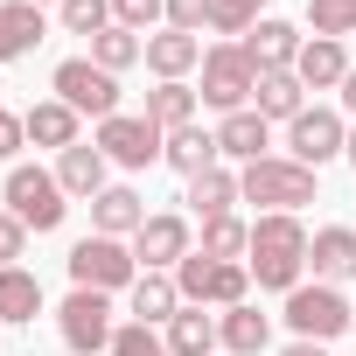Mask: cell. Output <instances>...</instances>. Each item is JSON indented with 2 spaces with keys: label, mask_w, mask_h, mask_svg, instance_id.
Here are the masks:
<instances>
[{
  "label": "cell",
  "mask_w": 356,
  "mask_h": 356,
  "mask_svg": "<svg viewBox=\"0 0 356 356\" xmlns=\"http://www.w3.org/2000/svg\"><path fill=\"white\" fill-rule=\"evenodd\" d=\"M252 91H259V63L245 56V42H217V49H203V105H217V112H245Z\"/></svg>",
  "instance_id": "8992f818"
},
{
  "label": "cell",
  "mask_w": 356,
  "mask_h": 356,
  "mask_svg": "<svg viewBox=\"0 0 356 356\" xmlns=\"http://www.w3.org/2000/svg\"><path fill=\"white\" fill-rule=\"evenodd\" d=\"M105 168H112V161H105V147H98V140L84 147V140H77L70 154H56V182H63V196H84V203H98V196L112 189V182H105Z\"/></svg>",
  "instance_id": "4fadbf2b"
},
{
  "label": "cell",
  "mask_w": 356,
  "mask_h": 356,
  "mask_svg": "<svg viewBox=\"0 0 356 356\" xmlns=\"http://www.w3.org/2000/svg\"><path fill=\"white\" fill-rule=\"evenodd\" d=\"M266 147H273V126H266L252 105H245V112H224V126H217V154H224V161H245V168H252V161H266Z\"/></svg>",
  "instance_id": "9a60e30c"
},
{
  "label": "cell",
  "mask_w": 356,
  "mask_h": 356,
  "mask_svg": "<svg viewBox=\"0 0 356 356\" xmlns=\"http://www.w3.org/2000/svg\"><path fill=\"white\" fill-rule=\"evenodd\" d=\"M349 147V133H342V119L328 112V105H307L293 126H286V161H300V168H321V161H335Z\"/></svg>",
  "instance_id": "8fae6325"
},
{
  "label": "cell",
  "mask_w": 356,
  "mask_h": 356,
  "mask_svg": "<svg viewBox=\"0 0 356 356\" xmlns=\"http://www.w3.org/2000/svg\"><path fill=\"white\" fill-rule=\"evenodd\" d=\"M349 328H356V307H349Z\"/></svg>",
  "instance_id": "7bdbcfd3"
},
{
  "label": "cell",
  "mask_w": 356,
  "mask_h": 356,
  "mask_svg": "<svg viewBox=\"0 0 356 356\" xmlns=\"http://www.w3.org/2000/svg\"><path fill=\"white\" fill-rule=\"evenodd\" d=\"M35 8H42V0H35ZM56 8H63V0H56Z\"/></svg>",
  "instance_id": "ee69618b"
},
{
  "label": "cell",
  "mask_w": 356,
  "mask_h": 356,
  "mask_svg": "<svg viewBox=\"0 0 356 356\" xmlns=\"http://www.w3.org/2000/svg\"><path fill=\"white\" fill-rule=\"evenodd\" d=\"M56 15L70 35H98V29H112V0H63Z\"/></svg>",
  "instance_id": "d6a6232c"
},
{
  "label": "cell",
  "mask_w": 356,
  "mask_h": 356,
  "mask_svg": "<svg viewBox=\"0 0 356 356\" xmlns=\"http://www.w3.org/2000/svg\"><path fill=\"white\" fill-rule=\"evenodd\" d=\"M245 56L259 63V77H266V70H293V63H300V29L280 22V15H266V22L245 35Z\"/></svg>",
  "instance_id": "5bb4252c"
},
{
  "label": "cell",
  "mask_w": 356,
  "mask_h": 356,
  "mask_svg": "<svg viewBox=\"0 0 356 356\" xmlns=\"http://www.w3.org/2000/svg\"><path fill=\"white\" fill-rule=\"evenodd\" d=\"M217 342H224L231 356H259V349L273 342V321H266L252 300H245V307H224V314H217Z\"/></svg>",
  "instance_id": "603a6c76"
},
{
  "label": "cell",
  "mask_w": 356,
  "mask_h": 356,
  "mask_svg": "<svg viewBox=\"0 0 356 356\" xmlns=\"http://www.w3.org/2000/svg\"><path fill=\"white\" fill-rule=\"evenodd\" d=\"M307 22H314V35L342 42V35L356 29V0H307Z\"/></svg>",
  "instance_id": "1f68e13d"
},
{
  "label": "cell",
  "mask_w": 356,
  "mask_h": 356,
  "mask_svg": "<svg viewBox=\"0 0 356 356\" xmlns=\"http://www.w3.org/2000/svg\"><path fill=\"white\" fill-rule=\"evenodd\" d=\"M245 266H252V280H259V286L293 293V286H300V273H307V231H300V217L266 210V217L252 224V252H245Z\"/></svg>",
  "instance_id": "6da1fadb"
},
{
  "label": "cell",
  "mask_w": 356,
  "mask_h": 356,
  "mask_svg": "<svg viewBox=\"0 0 356 356\" xmlns=\"http://www.w3.org/2000/svg\"><path fill=\"white\" fill-rule=\"evenodd\" d=\"M189 252H196V245H189V224H182V217H168V210H161V217H147V224L133 231V259H140L147 273L182 266Z\"/></svg>",
  "instance_id": "7c38bea8"
},
{
  "label": "cell",
  "mask_w": 356,
  "mask_h": 356,
  "mask_svg": "<svg viewBox=\"0 0 356 356\" xmlns=\"http://www.w3.org/2000/svg\"><path fill=\"white\" fill-rule=\"evenodd\" d=\"M307 266H314V280H321V286L349 280V273H356V231H349V224L314 231V238H307Z\"/></svg>",
  "instance_id": "2e32d148"
},
{
  "label": "cell",
  "mask_w": 356,
  "mask_h": 356,
  "mask_svg": "<svg viewBox=\"0 0 356 356\" xmlns=\"http://www.w3.org/2000/svg\"><path fill=\"white\" fill-rule=\"evenodd\" d=\"M56 98L70 105V112H91V119H112L119 112V77L112 70H98L91 56H70V63H56Z\"/></svg>",
  "instance_id": "ba28073f"
},
{
  "label": "cell",
  "mask_w": 356,
  "mask_h": 356,
  "mask_svg": "<svg viewBox=\"0 0 356 356\" xmlns=\"http://www.w3.org/2000/svg\"><path fill=\"white\" fill-rule=\"evenodd\" d=\"M22 252H29V224H22L15 210H0V273H8Z\"/></svg>",
  "instance_id": "74e56055"
},
{
  "label": "cell",
  "mask_w": 356,
  "mask_h": 356,
  "mask_svg": "<svg viewBox=\"0 0 356 356\" xmlns=\"http://www.w3.org/2000/svg\"><path fill=\"white\" fill-rule=\"evenodd\" d=\"M98 147H105V161H119V168H147V161H161L168 133H161L147 112H112V119H98Z\"/></svg>",
  "instance_id": "9c48e42d"
},
{
  "label": "cell",
  "mask_w": 356,
  "mask_h": 356,
  "mask_svg": "<svg viewBox=\"0 0 356 356\" xmlns=\"http://www.w3.org/2000/svg\"><path fill=\"white\" fill-rule=\"evenodd\" d=\"M280 356H328V349H321V342H286Z\"/></svg>",
  "instance_id": "ab89813d"
},
{
  "label": "cell",
  "mask_w": 356,
  "mask_h": 356,
  "mask_svg": "<svg viewBox=\"0 0 356 356\" xmlns=\"http://www.w3.org/2000/svg\"><path fill=\"white\" fill-rule=\"evenodd\" d=\"M259 8H266V0H217L210 29H217V35H252V29H259Z\"/></svg>",
  "instance_id": "836d02e7"
},
{
  "label": "cell",
  "mask_w": 356,
  "mask_h": 356,
  "mask_svg": "<svg viewBox=\"0 0 356 356\" xmlns=\"http://www.w3.org/2000/svg\"><path fill=\"white\" fill-rule=\"evenodd\" d=\"M22 126H29V140H35V147H56V154H70V147H77V112H70L63 98L29 105V112H22Z\"/></svg>",
  "instance_id": "7402d4cb"
},
{
  "label": "cell",
  "mask_w": 356,
  "mask_h": 356,
  "mask_svg": "<svg viewBox=\"0 0 356 356\" xmlns=\"http://www.w3.org/2000/svg\"><path fill=\"white\" fill-rule=\"evenodd\" d=\"M161 15H168V0H112V22H119V29H133V35H140V29H154Z\"/></svg>",
  "instance_id": "d590c367"
},
{
  "label": "cell",
  "mask_w": 356,
  "mask_h": 356,
  "mask_svg": "<svg viewBox=\"0 0 356 356\" xmlns=\"http://www.w3.org/2000/svg\"><path fill=\"white\" fill-rule=\"evenodd\" d=\"M196 252H203V259H238V266H245V252H252V224H238V217H210Z\"/></svg>",
  "instance_id": "4dcf8cb0"
},
{
  "label": "cell",
  "mask_w": 356,
  "mask_h": 356,
  "mask_svg": "<svg viewBox=\"0 0 356 356\" xmlns=\"http://www.w3.org/2000/svg\"><path fill=\"white\" fill-rule=\"evenodd\" d=\"M161 161H168L175 175H203V168H217L224 154H217V133H203V126H182V133H168Z\"/></svg>",
  "instance_id": "484cf974"
},
{
  "label": "cell",
  "mask_w": 356,
  "mask_h": 356,
  "mask_svg": "<svg viewBox=\"0 0 356 356\" xmlns=\"http://www.w3.org/2000/svg\"><path fill=\"white\" fill-rule=\"evenodd\" d=\"M238 196H245V203H266V210H286V217H293L300 203H314V168L266 154V161H252V168L238 175Z\"/></svg>",
  "instance_id": "3957f363"
},
{
  "label": "cell",
  "mask_w": 356,
  "mask_h": 356,
  "mask_svg": "<svg viewBox=\"0 0 356 356\" xmlns=\"http://www.w3.org/2000/svg\"><path fill=\"white\" fill-rule=\"evenodd\" d=\"M0 196H8V210H15L29 231H56V224H63V210H70V203H63V182H56V175H49V168H22V161L8 168Z\"/></svg>",
  "instance_id": "5b68a950"
},
{
  "label": "cell",
  "mask_w": 356,
  "mask_h": 356,
  "mask_svg": "<svg viewBox=\"0 0 356 356\" xmlns=\"http://www.w3.org/2000/svg\"><path fill=\"white\" fill-rule=\"evenodd\" d=\"M210 349H217V321L203 307H182L168 321V356H210Z\"/></svg>",
  "instance_id": "f1b7e54d"
},
{
  "label": "cell",
  "mask_w": 356,
  "mask_h": 356,
  "mask_svg": "<svg viewBox=\"0 0 356 356\" xmlns=\"http://www.w3.org/2000/svg\"><path fill=\"white\" fill-rule=\"evenodd\" d=\"M356 63L342 56V42H328V35H314V42H300V63H293V77L307 84V91H342V77H349Z\"/></svg>",
  "instance_id": "ac0fdd59"
},
{
  "label": "cell",
  "mask_w": 356,
  "mask_h": 356,
  "mask_svg": "<svg viewBox=\"0 0 356 356\" xmlns=\"http://www.w3.org/2000/svg\"><path fill=\"white\" fill-rule=\"evenodd\" d=\"M22 140H29V126H22L15 112H0V161H15V154H22Z\"/></svg>",
  "instance_id": "f35d334b"
},
{
  "label": "cell",
  "mask_w": 356,
  "mask_h": 356,
  "mask_svg": "<svg viewBox=\"0 0 356 356\" xmlns=\"http://www.w3.org/2000/svg\"><path fill=\"white\" fill-rule=\"evenodd\" d=\"M112 356H168V342H161L147 321H126V328L112 335Z\"/></svg>",
  "instance_id": "e575fe53"
},
{
  "label": "cell",
  "mask_w": 356,
  "mask_h": 356,
  "mask_svg": "<svg viewBox=\"0 0 356 356\" xmlns=\"http://www.w3.org/2000/svg\"><path fill=\"white\" fill-rule=\"evenodd\" d=\"M231 203H245L231 168H203V175H189V210H196L203 224H210V217H231Z\"/></svg>",
  "instance_id": "d4e9b609"
},
{
  "label": "cell",
  "mask_w": 356,
  "mask_h": 356,
  "mask_svg": "<svg viewBox=\"0 0 356 356\" xmlns=\"http://www.w3.org/2000/svg\"><path fill=\"white\" fill-rule=\"evenodd\" d=\"M147 119H154L161 133L196 126V91H189V84H154V91H147Z\"/></svg>",
  "instance_id": "4316f807"
},
{
  "label": "cell",
  "mask_w": 356,
  "mask_h": 356,
  "mask_svg": "<svg viewBox=\"0 0 356 356\" xmlns=\"http://www.w3.org/2000/svg\"><path fill=\"white\" fill-rule=\"evenodd\" d=\"M56 328H63V349H70V356H105L112 335H119L112 293H84V286H77V293L56 307Z\"/></svg>",
  "instance_id": "52a82bcc"
},
{
  "label": "cell",
  "mask_w": 356,
  "mask_h": 356,
  "mask_svg": "<svg viewBox=\"0 0 356 356\" xmlns=\"http://www.w3.org/2000/svg\"><path fill=\"white\" fill-rule=\"evenodd\" d=\"M35 314H42V280L8 266L0 273V321H35Z\"/></svg>",
  "instance_id": "83f0119b"
},
{
  "label": "cell",
  "mask_w": 356,
  "mask_h": 356,
  "mask_svg": "<svg viewBox=\"0 0 356 356\" xmlns=\"http://www.w3.org/2000/svg\"><path fill=\"white\" fill-rule=\"evenodd\" d=\"M286 321H293V342H328V335L349 328V300L314 280V286H293L286 293Z\"/></svg>",
  "instance_id": "30bf717a"
},
{
  "label": "cell",
  "mask_w": 356,
  "mask_h": 356,
  "mask_svg": "<svg viewBox=\"0 0 356 356\" xmlns=\"http://www.w3.org/2000/svg\"><path fill=\"white\" fill-rule=\"evenodd\" d=\"M252 112H259L266 126H273V119H286V126H293V119L307 112V84H300L293 70H266V77H259V91H252Z\"/></svg>",
  "instance_id": "d6986e66"
},
{
  "label": "cell",
  "mask_w": 356,
  "mask_h": 356,
  "mask_svg": "<svg viewBox=\"0 0 356 356\" xmlns=\"http://www.w3.org/2000/svg\"><path fill=\"white\" fill-rule=\"evenodd\" d=\"M140 56H147V42H140L133 29H119V22L91 35V63H98V70H112V77H119L126 63H140Z\"/></svg>",
  "instance_id": "f546056e"
},
{
  "label": "cell",
  "mask_w": 356,
  "mask_h": 356,
  "mask_svg": "<svg viewBox=\"0 0 356 356\" xmlns=\"http://www.w3.org/2000/svg\"><path fill=\"white\" fill-rule=\"evenodd\" d=\"M210 15H217V0H168V29H182V35H196Z\"/></svg>",
  "instance_id": "8d00e7d4"
},
{
  "label": "cell",
  "mask_w": 356,
  "mask_h": 356,
  "mask_svg": "<svg viewBox=\"0 0 356 356\" xmlns=\"http://www.w3.org/2000/svg\"><path fill=\"white\" fill-rule=\"evenodd\" d=\"M342 154H349V161H356V133H349V147H342Z\"/></svg>",
  "instance_id": "b9f144b4"
},
{
  "label": "cell",
  "mask_w": 356,
  "mask_h": 356,
  "mask_svg": "<svg viewBox=\"0 0 356 356\" xmlns=\"http://www.w3.org/2000/svg\"><path fill=\"white\" fill-rule=\"evenodd\" d=\"M126 293H133V314H140L147 328H154V321H175V314L189 307V300H182V286H175V273H140Z\"/></svg>",
  "instance_id": "44dd1931"
},
{
  "label": "cell",
  "mask_w": 356,
  "mask_h": 356,
  "mask_svg": "<svg viewBox=\"0 0 356 356\" xmlns=\"http://www.w3.org/2000/svg\"><path fill=\"white\" fill-rule=\"evenodd\" d=\"M140 224H147V203H140L133 189H105V196L91 203V231H98V238H133Z\"/></svg>",
  "instance_id": "cb8c5ba5"
},
{
  "label": "cell",
  "mask_w": 356,
  "mask_h": 356,
  "mask_svg": "<svg viewBox=\"0 0 356 356\" xmlns=\"http://www.w3.org/2000/svg\"><path fill=\"white\" fill-rule=\"evenodd\" d=\"M42 35H49V22H42V8H35V0H8V8H0V63L29 56Z\"/></svg>",
  "instance_id": "ffe728a7"
},
{
  "label": "cell",
  "mask_w": 356,
  "mask_h": 356,
  "mask_svg": "<svg viewBox=\"0 0 356 356\" xmlns=\"http://www.w3.org/2000/svg\"><path fill=\"white\" fill-rule=\"evenodd\" d=\"M63 266H70V280H77L84 293H119V286H133V280H140V259H133L119 238H98V231H91V238H77Z\"/></svg>",
  "instance_id": "277c9868"
},
{
  "label": "cell",
  "mask_w": 356,
  "mask_h": 356,
  "mask_svg": "<svg viewBox=\"0 0 356 356\" xmlns=\"http://www.w3.org/2000/svg\"><path fill=\"white\" fill-rule=\"evenodd\" d=\"M342 105H349V112H356V70H349V77H342Z\"/></svg>",
  "instance_id": "60d3db41"
},
{
  "label": "cell",
  "mask_w": 356,
  "mask_h": 356,
  "mask_svg": "<svg viewBox=\"0 0 356 356\" xmlns=\"http://www.w3.org/2000/svg\"><path fill=\"white\" fill-rule=\"evenodd\" d=\"M175 286H182L189 307H245V293H252V266L189 252L182 266H175Z\"/></svg>",
  "instance_id": "7a4b0ae2"
},
{
  "label": "cell",
  "mask_w": 356,
  "mask_h": 356,
  "mask_svg": "<svg viewBox=\"0 0 356 356\" xmlns=\"http://www.w3.org/2000/svg\"><path fill=\"white\" fill-rule=\"evenodd\" d=\"M196 63H203V42H196V35H182V29H161V35H147V70H154L161 84H182Z\"/></svg>",
  "instance_id": "e0dca14e"
}]
</instances>
